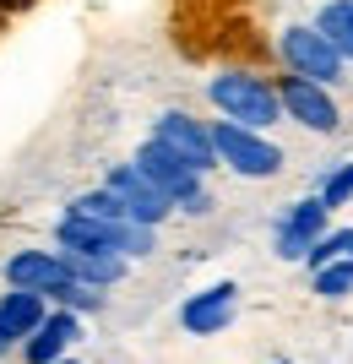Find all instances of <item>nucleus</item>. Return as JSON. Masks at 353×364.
Wrapping results in <instances>:
<instances>
[{
    "label": "nucleus",
    "mask_w": 353,
    "mask_h": 364,
    "mask_svg": "<svg viewBox=\"0 0 353 364\" xmlns=\"http://www.w3.org/2000/svg\"><path fill=\"white\" fill-rule=\"evenodd\" d=\"M326 207H321V196H305V201H293V207H283V218H277V228H272V250L283 261H305L310 250H315V240L326 234Z\"/></svg>",
    "instance_id": "nucleus-8"
},
{
    "label": "nucleus",
    "mask_w": 353,
    "mask_h": 364,
    "mask_svg": "<svg viewBox=\"0 0 353 364\" xmlns=\"http://www.w3.org/2000/svg\"><path fill=\"white\" fill-rule=\"evenodd\" d=\"M272 87H277V104H283V114H288L293 125H305L315 136H332L342 125V109H337V98H332V87L305 82V76H277Z\"/></svg>",
    "instance_id": "nucleus-5"
},
{
    "label": "nucleus",
    "mask_w": 353,
    "mask_h": 364,
    "mask_svg": "<svg viewBox=\"0 0 353 364\" xmlns=\"http://www.w3.org/2000/svg\"><path fill=\"white\" fill-rule=\"evenodd\" d=\"M234 316H239V283H212L180 304V326L190 337H217L223 326H234Z\"/></svg>",
    "instance_id": "nucleus-10"
},
{
    "label": "nucleus",
    "mask_w": 353,
    "mask_h": 364,
    "mask_svg": "<svg viewBox=\"0 0 353 364\" xmlns=\"http://www.w3.org/2000/svg\"><path fill=\"white\" fill-rule=\"evenodd\" d=\"M6 353H11V343H6V337H0V359H6Z\"/></svg>",
    "instance_id": "nucleus-20"
},
{
    "label": "nucleus",
    "mask_w": 353,
    "mask_h": 364,
    "mask_svg": "<svg viewBox=\"0 0 353 364\" xmlns=\"http://www.w3.org/2000/svg\"><path fill=\"white\" fill-rule=\"evenodd\" d=\"M60 364H77V359H60Z\"/></svg>",
    "instance_id": "nucleus-21"
},
{
    "label": "nucleus",
    "mask_w": 353,
    "mask_h": 364,
    "mask_svg": "<svg viewBox=\"0 0 353 364\" xmlns=\"http://www.w3.org/2000/svg\"><path fill=\"white\" fill-rule=\"evenodd\" d=\"M212 147H217V164L234 168L239 180H272V174H283V147L266 141L261 131L234 125V120H212Z\"/></svg>",
    "instance_id": "nucleus-3"
},
{
    "label": "nucleus",
    "mask_w": 353,
    "mask_h": 364,
    "mask_svg": "<svg viewBox=\"0 0 353 364\" xmlns=\"http://www.w3.org/2000/svg\"><path fill=\"white\" fill-rule=\"evenodd\" d=\"M315 33L337 49L342 60H353V0H326L315 11Z\"/></svg>",
    "instance_id": "nucleus-14"
},
{
    "label": "nucleus",
    "mask_w": 353,
    "mask_h": 364,
    "mask_svg": "<svg viewBox=\"0 0 353 364\" xmlns=\"http://www.w3.org/2000/svg\"><path fill=\"white\" fill-rule=\"evenodd\" d=\"M65 256V250H60ZM65 272H71V283H82V289H114V283H125V272H131V261L125 256H65Z\"/></svg>",
    "instance_id": "nucleus-13"
},
{
    "label": "nucleus",
    "mask_w": 353,
    "mask_h": 364,
    "mask_svg": "<svg viewBox=\"0 0 353 364\" xmlns=\"http://www.w3.org/2000/svg\"><path fill=\"white\" fill-rule=\"evenodd\" d=\"M131 164H136L141 174H147V180H153L158 191L174 201V213H185V218H207V213H212V191H207V180L185 164L180 152L163 147V141L147 136V141L136 147V158H131Z\"/></svg>",
    "instance_id": "nucleus-2"
},
{
    "label": "nucleus",
    "mask_w": 353,
    "mask_h": 364,
    "mask_svg": "<svg viewBox=\"0 0 353 364\" xmlns=\"http://www.w3.org/2000/svg\"><path fill=\"white\" fill-rule=\"evenodd\" d=\"M153 141H163L169 152H180L185 164L196 168L201 180L217 168V147H212V120H196L185 109H163L153 120Z\"/></svg>",
    "instance_id": "nucleus-6"
},
{
    "label": "nucleus",
    "mask_w": 353,
    "mask_h": 364,
    "mask_svg": "<svg viewBox=\"0 0 353 364\" xmlns=\"http://www.w3.org/2000/svg\"><path fill=\"white\" fill-rule=\"evenodd\" d=\"M315 196H321V207H326V213L348 207V201H353V164H337V168H332V174L321 180V191H315Z\"/></svg>",
    "instance_id": "nucleus-18"
},
{
    "label": "nucleus",
    "mask_w": 353,
    "mask_h": 364,
    "mask_svg": "<svg viewBox=\"0 0 353 364\" xmlns=\"http://www.w3.org/2000/svg\"><path fill=\"white\" fill-rule=\"evenodd\" d=\"M49 321V299L44 294H22V289H11V294H0V337L6 343H28L38 326Z\"/></svg>",
    "instance_id": "nucleus-12"
},
{
    "label": "nucleus",
    "mask_w": 353,
    "mask_h": 364,
    "mask_svg": "<svg viewBox=\"0 0 353 364\" xmlns=\"http://www.w3.org/2000/svg\"><path fill=\"white\" fill-rule=\"evenodd\" d=\"M77 337H82V316H71V310H49V321L22 343V359H28V364H60L65 348H71Z\"/></svg>",
    "instance_id": "nucleus-11"
},
{
    "label": "nucleus",
    "mask_w": 353,
    "mask_h": 364,
    "mask_svg": "<svg viewBox=\"0 0 353 364\" xmlns=\"http://www.w3.org/2000/svg\"><path fill=\"white\" fill-rule=\"evenodd\" d=\"M310 283H315V294H321V299H348V294H353V256H342V261H332V267H321Z\"/></svg>",
    "instance_id": "nucleus-17"
},
{
    "label": "nucleus",
    "mask_w": 353,
    "mask_h": 364,
    "mask_svg": "<svg viewBox=\"0 0 353 364\" xmlns=\"http://www.w3.org/2000/svg\"><path fill=\"white\" fill-rule=\"evenodd\" d=\"M283 364H288V359H283Z\"/></svg>",
    "instance_id": "nucleus-22"
},
{
    "label": "nucleus",
    "mask_w": 353,
    "mask_h": 364,
    "mask_svg": "<svg viewBox=\"0 0 353 364\" xmlns=\"http://www.w3.org/2000/svg\"><path fill=\"white\" fill-rule=\"evenodd\" d=\"M207 98H212V109L223 114V120L245 125V131H272L277 120H283V104H277V87L266 82V76L256 71H223L207 82Z\"/></svg>",
    "instance_id": "nucleus-1"
},
{
    "label": "nucleus",
    "mask_w": 353,
    "mask_h": 364,
    "mask_svg": "<svg viewBox=\"0 0 353 364\" xmlns=\"http://www.w3.org/2000/svg\"><path fill=\"white\" fill-rule=\"evenodd\" d=\"M49 304H55V310H71V316H92V310H104V294H98V289H82V283H65Z\"/></svg>",
    "instance_id": "nucleus-19"
},
{
    "label": "nucleus",
    "mask_w": 353,
    "mask_h": 364,
    "mask_svg": "<svg viewBox=\"0 0 353 364\" xmlns=\"http://www.w3.org/2000/svg\"><path fill=\"white\" fill-rule=\"evenodd\" d=\"M6 283L22 289V294H44V299H55V294L71 283V272H65L60 250H11V256H6Z\"/></svg>",
    "instance_id": "nucleus-9"
},
{
    "label": "nucleus",
    "mask_w": 353,
    "mask_h": 364,
    "mask_svg": "<svg viewBox=\"0 0 353 364\" xmlns=\"http://www.w3.org/2000/svg\"><path fill=\"white\" fill-rule=\"evenodd\" d=\"M277 55H283V65H288V76H305V82H321V87H337L342 65H348L337 49L315 33V22H293V28H283V33H277Z\"/></svg>",
    "instance_id": "nucleus-4"
},
{
    "label": "nucleus",
    "mask_w": 353,
    "mask_h": 364,
    "mask_svg": "<svg viewBox=\"0 0 353 364\" xmlns=\"http://www.w3.org/2000/svg\"><path fill=\"white\" fill-rule=\"evenodd\" d=\"M65 213L92 218V223H131V218H125V207H120V196H114V191H104V185H98V191H82Z\"/></svg>",
    "instance_id": "nucleus-15"
},
{
    "label": "nucleus",
    "mask_w": 353,
    "mask_h": 364,
    "mask_svg": "<svg viewBox=\"0 0 353 364\" xmlns=\"http://www.w3.org/2000/svg\"><path fill=\"white\" fill-rule=\"evenodd\" d=\"M104 191H114V196H120V207H125V218H131V223H141V228H163V223L174 218V201L163 196V191H158V185L147 180L136 164H114V168L104 174Z\"/></svg>",
    "instance_id": "nucleus-7"
},
{
    "label": "nucleus",
    "mask_w": 353,
    "mask_h": 364,
    "mask_svg": "<svg viewBox=\"0 0 353 364\" xmlns=\"http://www.w3.org/2000/svg\"><path fill=\"white\" fill-rule=\"evenodd\" d=\"M342 256H353V228H326L321 240H315V250L305 256V267H310V277H315L321 267H332V261H342Z\"/></svg>",
    "instance_id": "nucleus-16"
}]
</instances>
